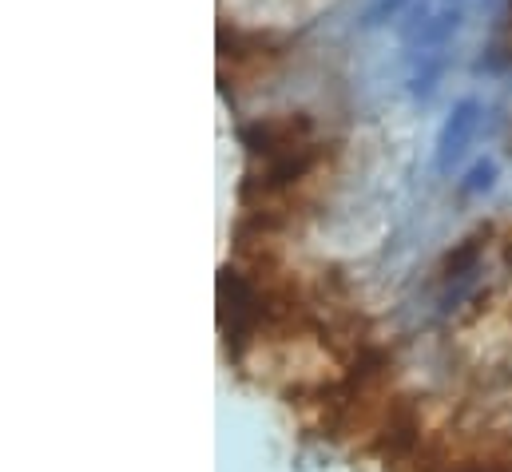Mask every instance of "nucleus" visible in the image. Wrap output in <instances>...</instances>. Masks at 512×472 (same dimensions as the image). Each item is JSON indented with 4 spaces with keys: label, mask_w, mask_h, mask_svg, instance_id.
Returning <instances> with one entry per match:
<instances>
[{
    "label": "nucleus",
    "mask_w": 512,
    "mask_h": 472,
    "mask_svg": "<svg viewBox=\"0 0 512 472\" xmlns=\"http://www.w3.org/2000/svg\"><path fill=\"white\" fill-rule=\"evenodd\" d=\"M493 179H497V163H489V159H485V163H477V167L469 171V179L461 183V191H465V195L489 191V187H493Z\"/></svg>",
    "instance_id": "3"
},
{
    "label": "nucleus",
    "mask_w": 512,
    "mask_h": 472,
    "mask_svg": "<svg viewBox=\"0 0 512 472\" xmlns=\"http://www.w3.org/2000/svg\"><path fill=\"white\" fill-rule=\"evenodd\" d=\"M457 24H461V12H457V8H453V12H437V16L421 20V24L409 32V44H417V48H433V44H445V40L457 32Z\"/></svg>",
    "instance_id": "2"
},
{
    "label": "nucleus",
    "mask_w": 512,
    "mask_h": 472,
    "mask_svg": "<svg viewBox=\"0 0 512 472\" xmlns=\"http://www.w3.org/2000/svg\"><path fill=\"white\" fill-rule=\"evenodd\" d=\"M405 4H409V0H378V4H370V8H366L362 24H366V28H378V24H385L389 16H397Z\"/></svg>",
    "instance_id": "4"
},
{
    "label": "nucleus",
    "mask_w": 512,
    "mask_h": 472,
    "mask_svg": "<svg viewBox=\"0 0 512 472\" xmlns=\"http://www.w3.org/2000/svg\"><path fill=\"white\" fill-rule=\"evenodd\" d=\"M469 472H501V469H469Z\"/></svg>",
    "instance_id": "5"
},
{
    "label": "nucleus",
    "mask_w": 512,
    "mask_h": 472,
    "mask_svg": "<svg viewBox=\"0 0 512 472\" xmlns=\"http://www.w3.org/2000/svg\"><path fill=\"white\" fill-rule=\"evenodd\" d=\"M477 119H481V104H477V100H461V104L449 112L445 127H441V135H437V171H441V175H449L453 163L465 155Z\"/></svg>",
    "instance_id": "1"
}]
</instances>
